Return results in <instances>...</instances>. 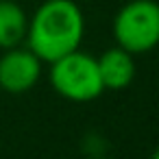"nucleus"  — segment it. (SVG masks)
Segmentation results:
<instances>
[{
	"label": "nucleus",
	"instance_id": "1",
	"mask_svg": "<svg viewBox=\"0 0 159 159\" xmlns=\"http://www.w3.org/2000/svg\"><path fill=\"white\" fill-rule=\"evenodd\" d=\"M83 35L85 16L74 0H46L29 18L24 42L44 63H52L79 50Z\"/></svg>",
	"mask_w": 159,
	"mask_h": 159
},
{
	"label": "nucleus",
	"instance_id": "2",
	"mask_svg": "<svg viewBox=\"0 0 159 159\" xmlns=\"http://www.w3.org/2000/svg\"><path fill=\"white\" fill-rule=\"evenodd\" d=\"M48 79L52 89L70 102H92L105 92L96 57L83 50L68 52L52 61Z\"/></svg>",
	"mask_w": 159,
	"mask_h": 159
},
{
	"label": "nucleus",
	"instance_id": "3",
	"mask_svg": "<svg viewBox=\"0 0 159 159\" xmlns=\"http://www.w3.org/2000/svg\"><path fill=\"white\" fill-rule=\"evenodd\" d=\"M116 46L131 55H144L159 46V2L131 0L113 18Z\"/></svg>",
	"mask_w": 159,
	"mask_h": 159
},
{
	"label": "nucleus",
	"instance_id": "4",
	"mask_svg": "<svg viewBox=\"0 0 159 159\" xmlns=\"http://www.w3.org/2000/svg\"><path fill=\"white\" fill-rule=\"evenodd\" d=\"M42 63L29 46L7 48L0 57V89L13 96L31 92L42 76Z\"/></svg>",
	"mask_w": 159,
	"mask_h": 159
},
{
	"label": "nucleus",
	"instance_id": "5",
	"mask_svg": "<svg viewBox=\"0 0 159 159\" xmlns=\"http://www.w3.org/2000/svg\"><path fill=\"white\" fill-rule=\"evenodd\" d=\"M133 57L135 55L126 52L120 46H113V48L105 50L100 57H96L105 89L118 92L133 83V79H135V59Z\"/></svg>",
	"mask_w": 159,
	"mask_h": 159
},
{
	"label": "nucleus",
	"instance_id": "6",
	"mask_svg": "<svg viewBox=\"0 0 159 159\" xmlns=\"http://www.w3.org/2000/svg\"><path fill=\"white\" fill-rule=\"evenodd\" d=\"M29 31V16L16 0H0V50L22 46Z\"/></svg>",
	"mask_w": 159,
	"mask_h": 159
},
{
	"label": "nucleus",
	"instance_id": "7",
	"mask_svg": "<svg viewBox=\"0 0 159 159\" xmlns=\"http://www.w3.org/2000/svg\"><path fill=\"white\" fill-rule=\"evenodd\" d=\"M150 159H159V146L152 150V155H150Z\"/></svg>",
	"mask_w": 159,
	"mask_h": 159
},
{
	"label": "nucleus",
	"instance_id": "8",
	"mask_svg": "<svg viewBox=\"0 0 159 159\" xmlns=\"http://www.w3.org/2000/svg\"><path fill=\"white\" fill-rule=\"evenodd\" d=\"M94 159H107V157H94Z\"/></svg>",
	"mask_w": 159,
	"mask_h": 159
}]
</instances>
